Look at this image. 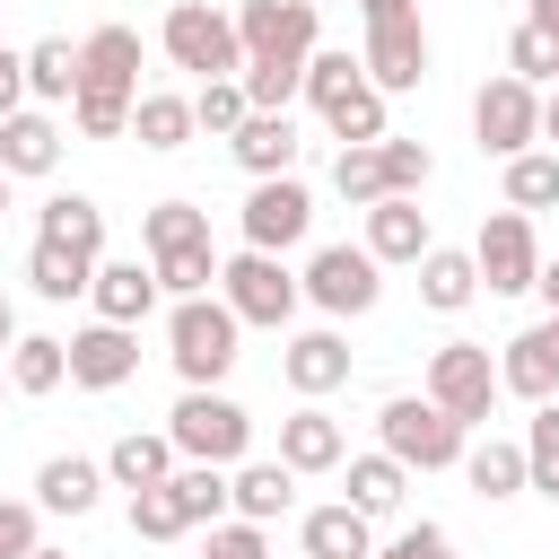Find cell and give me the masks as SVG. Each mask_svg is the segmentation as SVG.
Instances as JSON below:
<instances>
[{
  "label": "cell",
  "mask_w": 559,
  "mask_h": 559,
  "mask_svg": "<svg viewBox=\"0 0 559 559\" xmlns=\"http://www.w3.org/2000/svg\"><path fill=\"white\" fill-rule=\"evenodd\" d=\"M236 341H245V323L227 314L218 288H210V297H175V314H166V358H175L183 384H227V367L245 358Z\"/></svg>",
  "instance_id": "6da1fadb"
},
{
  "label": "cell",
  "mask_w": 559,
  "mask_h": 559,
  "mask_svg": "<svg viewBox=\"0 0 559 559\" xmlns=\"http://www.w3.org/2000/svg\"><path fill=\"white\" fill-rule=\"evenodd\" d=\"M166 437H175V463H218L227 472V463L253 454V419L218 384H183V402L166 411Z\"/></svg>",
  "instance_id": "7a4b0ae2"
},
{
  "label": "cell",
  "mask_w": 559,
  "mask_h": 559,
  "mask_svg": "<svg viewBox=\"0 0 559 559\" xmlns=\"http://www.w3.org/2000/svg\"><path fill=\"white\" fill-rule=\"evenodd\" d=\"M463 419H445L428 393H393L384 411H376V445L402 463V472H445V463H463Z\"/></svg>",
  "instance_id": "3957f363"
},
{
  "label": "cell",
  "mask_w": 559,
  "mask_h": 559,
  "mask_svg": "<svg viewBox=\"0 0 559 559\" xmlns=\"http://www.w3.org/2000/svg\"><path fill=\"white\" fill-rule=\"evenodd\" d=\"M157 52L192 79H236L245 70V44H236V17L210 9V0H175L166 26H157Z\"/></svg>",
  "instance_id": "277c9868"
},
{
  "label": "cell",
  "mask_w": 559,
  "mask_h": 559,
  "mask_svg": "<svg viewBox=\"0 0 559 559\" xmlns=\"http://www.w3.org/2000/svg\"><path fill=\"white\" fill-rule=\"evenodd\" d=\"M218 297H227V314H236L245 332H253V323H262V332H288V314H297L306 288H297V271H288L280 253H253V245H245V253L218 262Z\"/></svg>",
  "instance_id": "5b68a950"
},
{
  "label": "cell",
  "mask_w": 559,
  "mask_h": 559,
  "mask_svg": "<svg viewBox=\"0 0 559 559\" xmlns=\"http://www.w3.org/2000/svg\"><path fill=\"white\" fill-rule=\"evenodd\" d=\"M445 419H463V428H480L489 411H498V358L480 349V341H445V349H428V384H419Z\"/></svg>",
  "instance_id": "8992f818"
},
{
  "label": "cell",
  "mask_w": 559,
  "mask_h": 559,
  "mask_svg": "<svg viewBox=\"0 0 559 559\" xmlns=\"http://www.w3.org/2000/svg\"><path fill=\"white\" fill-rule=\"evenodd\" d=\"M236 44H245V61H288V70H306V52L323 44V9H314V0H245V9H236Z\"/></svg>",
  "instance_id": "52a82bcc"
},
{
  "label": "cell",
  "mask_w": 559,
  "mask_h": 559,
  "mask_svg": "<svg viewBox=\"0 0 559 559\" xmlns=\"http://www.w3.org/2000/svg\"><path fill=\"white\" fill-rule=\"evenodd\" d=\"M472 140H480V157H524L533 140H542V87H524L515 70H498L480 96H472Z\"/></svg>",
  "instance_id": "ba28073f"
},
{
  "label": "cell",
  "mask_w": 559,
  "mask_h": 559,
  "mask_svg": "<svg viewBox=\"0 0 559 559\" xmlns=\"http://www.w3.org/2000/svg\"><path fill=\"white\" fill-rule=\"evenodd\" d=\"M297 288H306V306H323V314H367V306L384 297V262H376L367 245H314L306 271H297Z\"/></svg>",
  "instance_id": "9c48e42d"
},
{
  "label": "cell",
  "mask_w": 559,
  "mask_h": 559,
  "mask_svg": "<svg viewBox=\"0 0 559 559\" xmlns=\"http://www.w3.org/2000/svg\"><path fill=\"white\" fill-rule=\"evenodd\" d=\"M472 271H480L489 297H524L533 271H542V236H533V218H524V210H489L480 236H472Z\"/></svg>",
  "instance_id": "30bf717a"
},
{
  "label": "cell",
  "mask_w": 559,
  "mask_h": 559,
  "mask_svg": "<svg viewBox=\"0 0 559 559\" xmlns=\"http://www.w3.org/2000/svg\"><path fill=\"white\" fill-rule=\"evenodd\" d=\"M236 227H245L253 253H288V245H306V227H314V192H306L297 175H253Z\"/></svg>",
  "instance_id": "8fae6325"
},
{
  "label": "cell",
  "mask_w": 559,
  "mask_h": 559,
  "mask_svg": "<svg viewBox=\"0 0 559 559\" xmlns=\"http://www.w3.org/2000/svg\"><path fill=\"white\" fill-rule=\"evenodd\" d=\"M61 349H70V384L79 393H114V384L140 376V332L131 323H79Z\"/></svg>",
  "instance_id": "7c38bea8"
},
{
  "label": "cell",
  "mask_w": 559,
  "mask_h": 559,
  "mask_svg": "<svg viewBox=\"0 0 559 559\" xmlns=\"http://www.w3.org/2000/svg\"><path fill=\"white\" fill-rule=\"evenodd\" d=\"M358 70L384 87V96H402V87H419L428 79V26L419 17H393V26H367V52H358Z\"/></svg>",
  "instance_id": "4fadbf2b"
},
{
  "label": "cell",
  "mask_w": 559,
  "mask_h": 559,
  "mask_svg": "<svg viewBox=\"0 0 559 559\" xmlns=\"http://www.w3.org/2000/svg\"><path fill=\"white\" fill-rule=\"evenodd\" d=\"M280 376H288L297 402H323V393L349 384V341H341L332 323H314V332H297V341L280 349Z\"/></svg>",
  "instance_id": "5bb4252c"
},
{
  "label": "cell",
  "mask_w": 559,
  "mask_h": 559,
  "mask_svg": "<svg viewBox=\"0 0 559 559\" xmlns=\"http://www.w3.org/2000/svg\"><path fill=\"white\" fill-rule=\"evenodd\" d=\"M498 393H524V402H550V393H559V314H542V323H524V332L507 341Z\"/></svg>",
  "instance_id": "9a60e30c"
},
{
  "label": "cell",
  "mask_w": 559,
  "mask_h": 559,
  "mask_svg": "<svg viewBox=\"0 0 559 559\" xmlns=\"http://www.w3.org/2000/svg\"><path fill=\"white\" fill-rule=\"evenodd\" d=\"M341 454H349V428L323 411V402H297L288 419H280V463L306 480V472H341Z\"/></svg>",
  "instance_id": "2e32d148"
},
{
  "label": "cell",
  "mask_w": 559,
  "mask_h": 559,
  "mask_svg": "<svg viewBox=\"0 0 559 559\" xmlns=\"http://www.w3.org/2000/svg\"><path fill=\"white\" fill-rule=\"evenodd\" d=\"M87 306H96V323H148L157 314V271L148 262H96L87 271Z\"/></svg>",
  "instance_id": "e0dca14e"
},
{
  "label": "cell",
  "mask_w": 559,
  "mask_h": 559,
  "mask_svg": "<svg viewBox=\"0 0 559 559\" xmlns=\"http://www.w3.org/2000/svg\"><path fill=\"white\" fill-rule=\"evenodd\" d=\"M288 507H297V472H288L280 454H271V463H253V454L227 463V515H245V524H280Z\"/></svg>",
  "instance_id": "ac0fdd59"
},
{
  "label": "cell",
  "mask_w": 559,
  "mask_h": 559,
  "mask_svg": "<svg viewBox=\"0 0 559 559\" xmlns=\"http://www.w3.org/2000/svg\"><path fill=\"white\" fill-rule=\"evenodd\" d=\"M437 236H428V210H419V192H384V201H367V253L376 262H419Z\"/></svg>",
  "instance_id": "d6986e66"
},
{
  "label": "cell",
  "mask_w": 559,
  "mask_h": 559,
  "mask_svg": "<svg viewBox=\"0 0 559 559\" xmlns=\"http://www.w3.org/2000/svg\"><path fill=\"white\" fill-rule=\"evenodd\" d=\"M297 122L288 114H245L236 131H227V157L245 166V175H297Z\"/></svg>",
  "instance_id": "ffe728a7"
},
{
  "label": "cell",
  "mask_w": 559,
  "mask_h": 559,
  "mask_svg": "<svg viewBox=\"0 0 559 559\" xmlns=\"http://www.w3.org/2000/svg\"><path fill=\"white\" fill-rule=\"evenodd\" d=\"M297 542H306V559H376V515H358L349 498H332V507H306Z\"/></svg>",
  "instance_id": "44dd1931"
},
{
  "label": "cell",
  "mask_w": 559,
  "mask_h": 559,
  "mask_svg": "<svg viewBox=\"0 0 559 559\" xmlns=\"http://www.w3.org/2000/svg\"><path fill=\"white\" fill-rule=\"evenodd\" d=\"M79 87L140 96V35H131V26H96V35L79 44Z\"/></svg>",
  "instance_id": "7402d4cb"
},
{
  "label": "cell",
  "mask_w": 559,
  "mask_h": 559,
  "mask_svg": "<svg viewBox=\"0 0 559 559\" xmlns=\"http://www.w3.org/2000/svg\"><path fill=\"white\" fill-rule=\"evenodd\" d=\"M105 489H114V480H105V463H87V454H52V463L35 472V507H44V515H96Z\"/></svg>",
  "instance_id": "603a6c76"
},
{
  "label": "cell",
  "mask_w": 559,
  "mask_h": 559,
  "mask_svg": "<svg viewBox=\"0 0 559 559\" xmlns=\"http://www.w3.org/2000/svg\"><path fill=\"white\" fill-rule=\"evenodd\" d=\"M52 166H61V122L17 105V114L0 122V175H9V183H17V175L35 183V175H52Z\"/></svg>",
  "instance_id": "cb8c5ba5"
},
{
  "label": "cell",
  "mask_w": 559,
  "mask_h": 559,
  "mask_svg": "<svg viewBox=\"0 0 559 559\" xmlns=\"http://www.w3.org/2000/svg\"><path fill=\"white\" fill-rule=\"evenodd\" d=\"M175 472V437L166 428H122L114 445H105V480L114 489H148V480H166Z\"/></svg>",
  "instance_id": "d4e9b609"
},
{
  "label": "cell",
  "mask_w": 559,
  "mask_h": 559,
  "mask_svg": "<svg viewBox=\"0 0 559 559\" xmlns=\"http://www.w3.org/2000/svg\"><path fill=\"white\" fill-rule=\"evenodd\" d=\"M35 236H52V245H70V253L105 262V210H96L87 192H52V201L35 210Z\"/></svg>",
  "instance_id": "484cf974"
},
{
  "label": "cell",
  "mask_w": 559,
  "mask_h": 559,
  "mask_svg": "<svg viewBox=\"0 0 559 559\" xmlns=\"http://www.w3.org/2000/svg\"><path fill=\"white\" fill-rule=\"evenodd\" d=\"M411 271H419V306H437V314H463V306L480 297V271H472V253H454V245H428Z\"/></svg>",
  "instance_id": "4316f807"
},
{
  "label": "cell",
  "mask_w": 559,
  "mask_h": 559,
  "mask_svg": "<svg viewBox=\"0 0 559 559\" xmlns=\"http://www.w3.org/2000/svg\"><path fill=\"white\" fill-rule=\"evenodd\" d=\"M0 367H9V393H26V402H44L52 384H70V349L52 332H17Z\"/></svg>",
  "instance_id": "83f0119b"
},
{
  "label": "cell",
  "mask_w": 559,
  "mask_h": 559,
  "mask_svg": "<svg viewBox=\"0 0 559 559\" xmlns=\"http://www.w3.org/2000/svg\"><path fill=\"white\" fill-rule=\"evenodd\" d=\"M341 480H349L341 498H349L358 515H393V507H402V489H411V472H402L384 445H376V454H341Z\"/></svg>",
  "instance_id": "f1b7e54d"
},
{
  "label": "cell",
  "mask_w": 559,
  "mask_h": 559,
  "mask_svg": "<svg viewBox=\"0 0 559 559\" xmlns=\"http://www.w3.org/2000/svg\"><path fill=\"white\" fill-rule=\"evenodd\" d=\"M131 131H140V148L175 157V148L192 140V96H175V87H140V96H131Z\"/></svg>",
  "instance_id": "f546056e"
},
{
  "label": "cell",
  "mask_w": 559,
  "mask_h": 559,
  "mask_svg": "<svg viewBox=\"0 0 559 559\" xmlns=\"http://www.w3.org/2000/svg\"><path fill=\"white\" fill-rule=\"evenodd\" d=\"M87 253H70V245H52V236H35L26 245V288L44 297V306H70V297H87Z\"/></svg>",
  "instance_id": "4dcf8cb0"
},
{
  "label": "cell",
  "mask_w": 559,
  "mask_h": 559,
  "mask_svg": "<svg viewBox=\"0 0 559 559\" xmlns=\"http://www.w3.org/2000/svg\"><path fill=\"white\" fill-rule=\"evenodd\" d=\"M463 480L498 507V498H524V437H480L463 445Z\"/></svg>",
  "instance_id": "1f68e13d"
},
{
  "label": "cell",
  "mask_w": 559,
  "mask_h": 559,
  "mask_svg": "<svg viewBox=\"0 0 559 559\" xmlns=\"http://www.w3.org/2000/svg\"><path fill=\"white\" fill-rule=\"evenodd\" d=\"M26 96H44V105H70L79 96V44L70 35L26 44Z\"/></svg>",
  "instance_id": "d6a6232c"
},
{
  "label": "cell",
  "mask_w": 559,
  "mask_h": 559,
  "mask_svg": "<svg viewBox=\"0 0 559 559\" xmlns=\"http://www.w3.org/2000/svg\"><path fill=\"white\" fill-rule=\"evenodd\" d=\"M140 245H148V262L157 253H183V245H210V210L201 201H157L140 218Z\"/></svg>",
  "instance_id": "836d02e7"
},
{
  "label": "cell",
  "mask_w": 559,
  "mask_h": 559,
  "mask_svg": "<svg viewBox=\"0 0 559 559\" xmlns=\"http://www.w3.org/2000/svg\"><path fill=\"white\" fill-rule=\"evenodd\" d=\"M166 489H175V507H183V524H192V533L227 515V472H218V463H175V472H166Z\"/></svg>",
  "instance_id": "e575fe53"
},
{
  "label": "cell",
  "mask_w": 559,
  "mask_h": 559,
  "mask_svg": "<svg viewBox=\"0 0 559 559\" xmlns=\"http://www.w3.org/2000/svg\"><path fill=\"white\" fill-rule=\"evenodd\" d=\"M507 210H559V148H524L507 157Z\"/></svg>",
  "instance_id": "d590c367"
},
{
  "label": "cell",
  "mask_w": 559,
  "mask_h": 559,
  "mask_svg": "<svg viewBox=\"0 0 559 559\" xmlns=\"http://www.w3.org/2000/svg\"><path fill=\"white\" fill-rule=\"evenodd\" d=\"M323 122H332V140H341V148H349V140H384V87H376V79L341 87V96L323 105Z\"/></svg>",
  "instance_id": "8d00e7d4"
},
{
  "label": "cell",
  "mask_w": 559,
  "mask_h": 559,
  "mask_svg": "<svg viewBox=\"0 0 559 559\" xmlns=\"http://www.w3.org/2000/svg\"><path fill=\"white\" fill-rule=\"evenodd\" d=\"M524 489L559 498V393L533 402V428H524Z\"/></svg>",
  "instance_id": "74e56055"
},
{
  "label": "cell",
  "mask_w": 559,
  "mask_h": 559,
  "mask_svg": "<svg viewBox=\"0 0 559 559\" xmlns=\"http://www.w3.org/2000/svg\"><path fill=\"white\" fill-rule=\"evenodd\" d=\"M332 192H341L349 210H367V201H384V157H376V140H349V148L332 157Z\"/></svg>",
  "instance_id": "f35d334b"
},
{
  "label": "cell",
  "mask_w": 559,
  "mask_h": 559,
  "mask_svg": "<svg viewBox=\"0 0 559 559\" xmlns=\"http://www.w3.org/2000/svg\"><path fill=\"white\" fill-rule=\"evenodd\" d=\"M157 297H210L218 288V253L210 245H183V253H157Z\"/></svg>",
  "instance_id": "ab89813d"
},
{
  "label": "cell",
  "mask_w": 559,
  "mask_h": 559,
  "mask_svg": "<svg viewBox=\"0 0 559 559\" xmlns=\"http://www.w3.org/2000/svg\"><path fill=\"white\" fill-rule=\"evenodd\" d=\"M245 114H253V105H245V79H201V87H192V131L227 140Z\"/></svg>",
  "instance_id": "60d3db41"
},
{
  "label": "cell",
  "mask_w": 559,
  "mask_h": 559,
  "mask_svg": "<svg viewBox=\"0 0 559 559\" xmlns=\"http://www.w3.org/2000/svg\"><path fill=\"white\" fill-rule=\"evenodd\" d=\"M131 533H140V542H183V533H192L166 480H148V489H131Z\"/></svg>",
  "instance_id": "b9f144b4"
},
{
  "label": "cell",
  "mask_w": 559,
  "mask_h": 559,
  "mask_svg": "<svg viewBox=\"0 0 559 559\" xmlns=\"http://www.w3.org/2000/svg\"><path fill=\"white\" fill-rule=\"evenodd\" d=\"M507 70H515V79H524V87H542V79H559V35H550V26H533V17H524V26H515V35H507Z\"/></svg>",
  "instance_id": "7bdbcfd3"
},
{
  "label": "cell",
  "mask_w": 559,
  "mask_h": 559,
  "mask_svg": "<svg viewBox=\"0 0 559 559\" xmlns=\"http://www.w3.org/2000/svg\"><path fill=\"white\" fill-rule=\"evenodd\" d=\"M70 122H79V140H122V131H131V96L79 87V96H70Z\"/></svg>",
  "instance_id": "ee69618b"
},
{
  "label": "cell",
  "mask_w": 559,
  "mask_h": 559,
  "mask_svg": "<svg viewBox=\"0 0 559 559\" xmlns=\"http://www.w3.org/2000/svg\"><path fill=\"white\" fill-rule=\"evenodd\" d=\"M376 157H384V192H428V175H437V157H428V140H376Z\"/></svg>",
  "instance_id": "f6af8a7d"
},
{
  "label": "cell",
  "mask_w": 559,
  "mask_h": 559,
  "mask_svg": "<svg viewBox=\"0 0 559 559\" xmlns=\"http://www.w3.org/2000/svg\"><path fill=\"white\" fill-rule=\"evenodd\" d=\"M210 559H271V533L245 524V515H218L210 524Z\"/></svg>",
  "instance_id": "bcb514c9"
},
{
  "label": "cell",
  "mask_w": 559,
  "mask_h": 559,
  "mask_svg": "<svg viewBox=\"0 0 559 559\" xmlns=\"http://www.w3.org/2000/svg\"><path fill=\"white\" fill-rule=\"evenodd\" d=\"M35 515H44V507L0 498V559H26V550H35Z\"/></svg>",
  "instance_id": "7dc6e473"
},
{
  "label": "cell",
  "mask_w": 559,
  "mask_h": 559,
  "mask_svg": "<svg viewBox=\"0 0 559 559\" xmlns=\"http://www.w3.org/2000/svg\"><path fill=\"white\" fill-rule=\"evenodd\" d=\"M17 105H26V52H17V44H0V122H9Z\"/></svg>",
  "instance_id": "c3c4849f"
},
{
  "label": "cell",
  "mask_w": 559,
  "mask_h": 559,
  "mask_svg": "<svg viewBox=\"0 0 559 559\" xmlns=\"http://www.w3.org/2000/svg\"><path fill=\"white\" fill-rule=\"evenodd\" d=\"M367 26H393V17H419V0H358Z\"/></svg>",
  "instance_id": "681fc988"
},
{
  "label": "cell",
  "mask_w": 559,
  "mask_h": 559,
  "mask_svg": "<svg viewBox=\"0 0 559 559\" xmlns=\"http://www.w3.org/2000/svg\"><path fill=\"white\" fill-rule=\"evenodd\" d=\"M533 288H542V306L559 314V262H542V271H533Z\"/></svg>",
  "instance_id": "f907efd6"
},
{
  "label": "cell",
  "mask_w": 559,
  "mask_h": 559,
  "mask_svg": "<svg viewBox=\"0 0 559 559\" xmlns=\"http://www.w3.org/2000/svg\"><path fill=\"white\" fill-rule=\"evenodd\" d=\"M542 140H550V148H559V87H550V96H542Z\"/></svg>",
  "instance_id": "816d5d0a"
},
{
  "label": "cell",
  "mask_w": 559,
  "mask_h": 559,
  "mask_svg": "<svg viewBox=\"0 0 559 559\" xmlns=\"http://www.w3.org/2000/svg\"><path fill=\"white\" fill-rule=\"evenodd\" d=\"M9 341H17V306L0 297V358H9Z\"/></svg>",
  "instance_id": "f5cc1de1"
},
{
  "label": "cell",
  "mask_w": 559,
  "mask_h": 559,
  "mask_svg": "<svg viewBox=\"0 0 559 559\" xmlns=\"http://www.w3.org/2000/svg\"><path fill=\"white\" fill-rule=\"evenodd\" d=\"M524 17H533V26H550V35H559V0H533V9H524Z\"/></svg>",
  "instance_id": "db71d44e"
},
{
  "label": "cell",
  "mask_w": 559,
  "mask_h": 559,
  "mask_svg": "<svg viewBox=\"0 0 559 559\" xmlns=\"http://www.w3.org/2000/svg\"><path fill=\"white\" fill-rule=\"evenodd\" d=\"M26 559H70V550H44V542H35V550H26Z\"/></svg>",
  "instance_id": "11a10c76"
},
{
  "label": "cell",
  "mask_w": 559,
  "mask_h": 559,
  "mask_svg": "<svg viewBox=\"0 0 559 559\" xmlns=\"http://www.w3.org/2000/svg\"><path fill=\"white\" fill-rule=\"evenodd\" d=\"M0 218H9V175H0Z\"/></svg>",
  "instance_id": "9f6ffc18"
},
{
  "label": "cell",
  "mask_w": 559,
  "mask_h": 559,
  "mask_svg": "<svg viewBox=\"0 0 559 559\" xmlns=\"http://www.w3.org/2000/svg\"><path fill=\"white\" fill-rule=\"evenodd\" d=\"M0 393H9V367H0Z\"/></svg>",
  "instance_id": "6f0895ef"
},
{
  "label": "cell",
  "mask_w": 559,
  "mask_h": 559,
  "mask_svg": "<svg viewBox=\"0 0 559 559\" xmlns=\"http://www.w3.org/2000/svg\"><path fill=\"white\" fill-rule=\"evenodd\" d=\"M376 559H402V550H376Z\"/></svg>",
  "instance_id": "680465c9"
}]
</instances>
